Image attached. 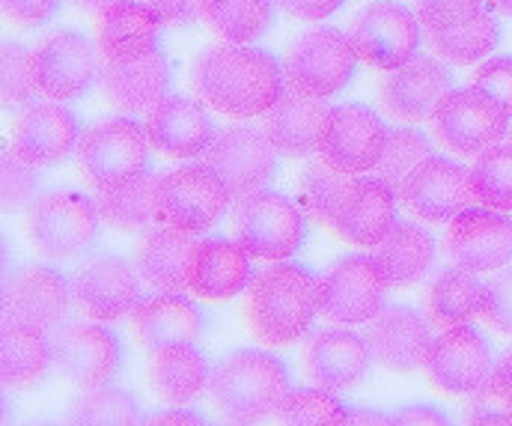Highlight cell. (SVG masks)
Listing matches in <instances>:
<instances>
[{
	"instance_id": "484cf974",
	"label": "cell",
	"mask_w": 512,
	"mask_h": 426,
	"mask_svg": "<svg viewBox=\"0 0 512 426\" xmlns=\"http://www.w3.org/2000/svg\"><path fill=\"white\" fill-rule=\"evenodd\" d=\"M143 129L155 152L167 158H194L203 155L212 143L215 123L206 105L194 96H164L146 111Z\"/></svg>"
},
{
	"instance_id": "4316f807",
	"label": "cell",
	"mask_w": 512,
	"mask_h": 426,
	"mask_svg": "<svg viewBox=\"0 0 512 426\" xmlns=\"http://www.w3.org/2000/svg\"><path fill=\"white\" fill-rule=\"evenodd\" d=\"M254 281V257L236 239H200L191 263L185 289L206 301L236 298Z\"/></svg>"
},
{
	"instance_id": "60d3db41",
	"label": "cell",
	"mask_w": 512,
	"mask_h": 426,
	"mask_svg": "<svg viewBox=\"0 0 512 426\" xmlns=\"http://www.w3.org/2000/svg\"><path fill=\"white\" fill-rule=\"evenodd\" d=\"M471 188L480 206L512 212V141L495 143L471 164Z\"/></svg>"
},
{
	"instance_id": "d4e9b609",
	"label": "cell",
	"mask_w": 512,
	"mask_h": 426,
	"mask_svg": "<svg viewBox=\"0 0 512 426\" xmlns=\"http://www.w3.org/2000/svg\"><path fill=\"white\" fill-rule=\"evenodd\" d=\"M367 346L373 361L390 373H411L423 367L432 346V319L408 304L382 307L367 322Z\"/></svg>"
},
{
	"instance_id": "f907efd6",
	"label": "cell",
	"mask_w": 512,
	"mask_h": 426,
	"mask_svg": "<svg viewBox=\"0 0 512 426\" xmlns=\"http://www.w3.org/2000/svg\"><path fill=\"white\" fill-rule=\"evenodd\" d=\"M465 421L468 424H512V409L492 388V382L480 385L465 400Z\"/></svg>"
},
{
	"instance_id": "f6af8a7d",
	"label": "cell",
	"mask_w": 512,
	"mask_h": 426,
	"mask_svg": "<svg viewBox=\"0 0 512 426\" xmlns=\"http://www.w3.org/2000/svg\"><path fill=\"white\" fill-rule=\"evenodd\" d=\"M0 90H3V108H24L33 102L36 81H33V69H30V48H24L21 42H3L0 51Z\"/></svg>"
},
{
	"instance_id": "ac0fdd59",
	"label": "cell",
	"mask_w": 512,
	"mask_h": 426,
	"mask_svg": "<svg viewBox=\"0 0 512 426\" xmlns=\"http://www.w3.org/2000/svg\"><path fill=\"white\" fill-rule=\"evenodd\" d=\"M274 146L262 129L254 126H227L221 129L203 152V164L224 182L230 197L242 200L268 185L274 176Z\"/></svg>"
},
{
	"instance_id": "603a6c76",
	"label": "cell",
	"mask_w": 512,
	"mask_h": 426,
	"mask_svg": "<svg viewBox=\"0 0 512 426\" xmlns=\"http://www.w3.org/2000/svg\"><path fill=\"white\" fill-rule=\"evenodd\" d=\"M81 138L78 117L66 102H30L12 120V149L33 167H54L69 152H75Z\"/></svg>"
},
{
	"instance_id": "ffe728a7",
	"label": "cell",
	"mask_w": 512,
	"mask_h": 426,
	"mask_svg": "<svg viewBox=\"0 0 512 426\" xmlns=\"http://www.w3.org/2000/svg\"><path fill=\"white\" fill-rule=\"evenodd\" d=\"M393 224L396 191L379 176L349 179L346 191L340 194L334 212L325 221L334 239L355 248H376Z\"/></svg>"
},
{
	"instance_id": "7bdbcfd3",
	"label": "cell",
	"mask_w": 512,
	"mask_h": 426,
	"mask_svg": "<svg viewBox=\"0 0 512 426\" xmlns=\"http://www.w3.org/2000/svg\"><path fill=\"white\" fill-rule=\"evenodd\" d=\"M429 155H435L429 135H423L414 126H393V129H387V143H384L382 158L376 164V176L384 179L393 191H399V185L408 179V173Z\"/></svg>"
},
{
	"instance_id": "30bf717a",
	"label": "cell",
	"mask_w": 512,
	"mask_h": 426,
	"mask_svg": "<svg viewBox=\"0 0 512 426\" xmlns=\"http://www.w3.org/2000/svg\"><path fill=\"white\" fill-rule=\"evenodd\" d=\"M230 200V191L206 164H182L158 176L155 212L161 224L203 233L227 215Z\"/></svg>"
},
{
	"instance_id": "ab89813d",
	"label": "cell",
	"mask_w": 512,
	"mask_h": 426,
	"mask_svg": "<svg viewBox=\"0 0 512 426\" xmlns=\"http://www.w3.org/2000/svg\"><path fill=\"white\" fill-rule=\"evenodd\" d=\"M66 418L72 424L131 426L140 424V403L126 388H111V385L84 388V394L69 403Z\"/></svg>"
},
{
	"instance_id": "f35d334b",
	"label": "cell",
	"mask_w": 512,
	"mask_h": 426,
	"mask_svg": "<svg viewBox=\"0 0 512 426\" xmlns=\"http://www.w3.org/2000/svg\"><path fill=\"white\" fill-rule=\"evenodd\" d=\"M274 9V0H206L203 21L221 42L251 45L268 33Z\"/></svg>"
},
{
	"instance_id": "9f6ffc18",
	"label": "cell",
	"mask_w": 512,
	"mask_h": 426,
	"mask_svg": "<svg viewBox=\"0 0 512 426\" xmlns=\"http://www.w3.org/2000/svg\"><path fill=\"white\" fill-rule=\"evenodd\" d=\"M492 388L501 394V400L512 409V349H507L498 361H495V370H492Z\"/></svg>"
},
{
	"instance_id": "6125c7cd",
	"label": "cell",
	"mask_w": 512,
	"mask_h": 426,
	"mask_svg": "<svg viewBox=\"0 0 512 426\" xmlns=\"http://www.w3.org/2000/svg\"><path fill=\"white\" fill-rule=\"evenodd\" d=\"M507 138H510V141H512V123H510V132H507Z\"/></svg>"
},
{
	"instance_id": "680465c9",
	"label": "cell",
	"mask_w": 512,
	"mask_h": 426,
	"mask_svg": "<svg viewBox=\"0 0 512 426\" xmlns=\"http://www.w3.org/2000/svg\"><path fill=\"white\" fill-rule=\"evenodd\" d=\"M346 424H361V426H373V424H393L390 415H382L376 409H367V406H355L346 418Z\"/></svg>"
},
{
	"instance_id": "5bb4252c",
	"label": "cell",
	"mask_w": 512,
	"mask_h": 426,
	"mask_svg": "<svg viewBox=\"0 0 512 426\" xmlns=\"http://www.w3.org/2000/svg\"><path fill=\"white\" fill-rule=\"evenodd\" d=\"M420 18L393 0H376L355 12L349 24V39L358 51V57L370 69H396L417 57L420 48Z\"/></svg>"
},
{
	"instance_id": "6f0895ef",
	"label": "cell",
	"mask_w": 512,
	"mask_h": 426,
	"mask_svg": "<svg viewBox=\"0 0 512 426\" xmlns=\"http://www.w3.org/2000/svg\"><path fill=\"white\" fill-rule=\"evenodd\" d=\"M149 424H206V418L197 415V412H191L188 406H170V412L152 415Z\"/></svg>"
},
{
	"instance_id": "52a82bcc",
	"label": "cell",
	"mask_w": 512,
	"mask_h": 426,
	"mask_svg": "<svg viewBox=\"0 0 512 426\" xmlns=\"http://www.w3.org/2000/svg\"><path fill=\"white\" fill-rule=\"evenodd\" d=\"M30 69L36 90L54 102H72L84 96L102 72V54L96 39L81 30H51L30 48Z\"/></svg>"
},
{
	"instance_id": "d6986e66",
	"label": "cell",
	"mask_w": 512,
	"mask_h": 426,
	"mask_svg": "<svg viewBox=\"0 0 512 426\" xmlns=\"http://www.w3.org/2000/svg\"><path fill=\"white\" fill-rule=\"evenodd\" d=\"M453 90V75L438 57H411L387 69L379 84L384 114L396 123H426L435 117L441 99Z\"/></svg>"
},
{
	"instance_id": "3957f363",
	"label": "cell",
	"mask_w": 512,
	"mask_h": 426,
	"mask_svg": "<svg viewBox=\"0 0 512 426\" xmlns=\"http://www.w3.org/2000/svg\"><path fill=\"white\" fill-rule=\"evenodd\" d=\"M289 391L286 364L262 349H236L224 355L209 379L212 409L230 424H256L274 415Z\"/></svg>"
},
{
	"instance_id": "d6a6232c",
	"label": "cell",
	"mask_w": 512,
	"mask_h": 426,
	"mask_svg": "<svg viewBox=\"0 0 512 426\" xmlns=\"http://www.w3.org/2000/svg\"><path fill=\"white\" fill-rule=\"evenodd\" d=\"M152 394L167 406H191L209 388V361L194 343L161 346L149 358L146 370Z\"/></svg>"
},
{
	"instance_id": "4fadbf2b",
	"label": "cell",
	"mask_w": 512,
	"mask_h": 426,
	"mask_svg": "<svg viewBox=\"0 0 512 426\" xmlns=\"http://www.w3.org/2000/svg\"><path fill=\"white\" fill-rule=\"evenodd\" d=\"M387 289L376 257H343L316 278L319 316L337 325H364L382 310Z\"/></svg>"
},
{
	"instance_id": "f5cc1de1",
	"label": "cell",
	"mask_w": 512,
	"mask_h": 426,
	"mask_svg": "<svg viewBox=\"0 0 512 426\" xmlns=\"http://www.w3.org/2000/svg\"><path fill=\"white\" fill-rule=\"evenodd\" d=\"M146 3L158 12L164 27H176V30L197 27L206 12V0H146Z\"/></svg>"
},
{
	"instance_id": "83f0119b",
	"label": "cell",
	"mask_w": 512,
	"mask_h": 426,
	"mask_svg": "<svg viewBox=\"0 0 512 426\" xmlns=\"http://www.w3.org/2000/svg\"><path fill=\"white\" fill-rule=\"evenodd\" d=\"M328 111L331 108L325 105V99L286 87L283 96L262 114V132L277 155L310 158L313 152H319Z\"/></svg>"
},
{
	"instance_id": "94428289",
	"label": "cell",
	"mask_w": 512,
	"mask_h": 426,
	"mask_svg": "<svg viewBox=\"0 0 512 426\" xmlns=\"http://www.w3.org/2000/svg\"><path fill=\"white\" fill-rule=\"evenodd\" d=\"M486 6H489L492 12H498V15L512 18V0H486Z\"/></svg>"
},
{
	"instance_id": "d590c367",
	"label": "cell",
	"mask_w": 512,
	"mask_h": 426,
	"mask_svg": "<svg viewBox=\"0 0 512 426\" xmlns=\"http://www.w3.org/2000/svg\"><path fill=\"white\" fill-rule=\"evenodd\" d=\"M423 42L432 57L444 60L447 66H474L498 48L501 24L492 12H480L462 24L423 27Z\"/></svg>"
},
{
	"instance_id": "7a4b0ae2",
	"label": "cell",
	"mask_w": 512,
	"mask_h": 426,
	"mask_svg": "<svg viewBox=\"0 0 512 426\" xmlns=\"http://www.w3.org/2000/svg\"><path fill=\"white\" fill-rule=\"evenodd\" d=\"M245 325L265 346H292L319 316L316 278L286 260L256 272L245 295Z\"/></svg>"
},
{
	"instance_id": "ba28073f",
	"label": "cell",
	"mask_w": 512,
	"mask_h": 426,
	"mask_svg": "<svg viewBox=\"0 0 512 426\" xmlns=\"http://www.w3.org/2000/svg\"><path fill=\"white\" fill-rule=\"evenodd\" d=\"M510 117V111L495 96H489L486 90L471 84V87L450 90L441 99V105L429 123H432L435 141L444 149L465 155V158H471V155L477 158L480 152H486L489 146L507 138Z\"/></svg>"
},
{
	"instance_id": "7c38bea8",
	"label": "cell",
	"mask_w": 512,
	"mask_h": 426,
	"mask_svg": "<svg viewBox=\"0 0 512 426\" xmlns=\"http://www.w3.org/2000/svg\"><path fill=\"white\" fill-rule=\"evenodd\" d=\"M54 370L75 388H99L120 376L123 343L102 322H69L51 337Z\"/></svg>"
},
{
	"instance_id": "e575fe53",
	"label": "cell",
	"mask_w": 512,
	"mask_h": 426,
	"mask_svg": "<svg viewBox=\"0 0 512 426\" xmlns=\"http://www.w3.org/2000/svg\"><path fill=\"white\" fill-rule=\"evenodd\" d=\"M48 367H54V358H51V343L45 340V331L6 319L3 337H0L3 388L6 391H27L45 379Z\"/></svg>"
},
{
	"instance_id": "b9f144b4",
	"label": "cell",
	"mask_w": 512,
	"mask_h": 426,
	"mask_svg": "<svg viewBox=\"0 0 512 426\" xmlns=\"http://www.w3.org/2000/svg\"><path fill=\"white\" fill-rule=\"evenodd\" d=\"M349 179H352L349 173L337 170L322 155L307 161L304 170L298 173V203H301V209L310 218H316L319 224H325L328 215L334 212L340 194L346 191Z\"/></svg>"
},
{
	"instance_id": "ee69618b",
	"label": "cell",
	"mask_w": 512,
	"mask_h": 426,
	"mask_svg": "<svg viewBox=\"0 0 512 426\" xmlns=\"http://www.w3.org/2000/svg\"><path fill=\"white\" fill-rule=\"evenodd\" d=\"M274 418L280 424H346L349 412L346 406L334 397V391L325 388H298L289 391L286 400L280 403V409L274 412Z\"/></svg>"
},
{
	"instance_id": "836d02e7",
	"label": "cell",
	"mask_w": 512,
	"mask_h": 426,
	"mask_svg": "<svg viewBox=\"0 0 512 426\" xmlns=\"http://www.w3.org/2000/svg\"><path fill=\"white\" fill-rule=\"evenodd\" d=\"M376 263L390 289L420 284L435 266V236L411 221H396L376 245Z\"/></svg>"
},
{
	"instance_id": "7dc6e473",
	"label": "cell",
	"mask_w": 512,
	"mask_h": 426,
	"mask_svg": "<svg viewBox=\"0 0 512 426\" xmlns=\"http://www.w3.org/2000/svg\"><path fill=\"white\" fill-rule=\"evenodd\" d=\"M483 322L501 334V337H512V266L501 269L486 289H483V307H480Z\"/></svg>"
},
{
	"instance_id": "db71d44e",
	"label": "cell",
	"mask_w": 512,
	"mask_h": 426,
	"mask_svg": "<svg viewBox=\"0 0 512 426\" xmlns=\"http://www.w3.org/2000/svg\"><path fill=\"white\" fill-rule=\"evenodd\" d=\"M346 0H274V6L295 21H322L334 15Z\"/></svg>"
},
{
	"instance_id": "681fc988",
	"label": "cell",
	"mask_w": 512,
	"mask_h": 426,
	"mask_svg": "<svg viewBox=\"0 0 512 426\" xmlns=\"http://www.w3.org/2000/svg\"><path fill=\"white\" fill-rule=\"evenodd\" d=\"M471 84L486 90L489 96H495L512 114V54H498V57L483 60L474 69Z\"/></svg>"
},
{
	"instance_id": "c3c4849f",
	"label": "cell",
	"mask_w": 512,
	"mask_h": 426,
	"mask_svg": "<svg viewBox=\"0 0 512 426\" xmlns=\"http://www.w3.org/2000/svg\"><path fill=\"white\" fill-rule=\"evenodd\" d=\"M486 0H414L420 27H447L462 24L483 12Z\"/></svg>"
},
{
	"instance_id": "8992f818",
	"label": "cell",
	"mask_w": 512,
	"mask_h": 426,
	"mask_svg": "<svg viewBox=\"0 0 512 426\" xmlns=\"http://www.w3.org/2000/svg\"><path fill=\"white\" fill-rule=\"evenodd\" d=\"M358 60L361 57L349 33L337 27H310L286 48V87L316 99H331L352 81Z\"/></svg>"
},
{
	"instance_id": "8d00e7d4",
	"label": "cell",
	"mask_w": 512,
	"mask_h": 426,
	"mask_svg": "<svg viewBox=\"0 0 512 426\" xmlns=\"http://www.w3.org/2000/svg\"><path fill=\"white\" fill-rule=\"evenodd\" d=\"M483 289H486V284H480L477 275H471L465 269H456V266L453 269H441L432 278V284L426 286V295H423L426 316L438 328L465 325L474 316H480Z\"/></svg>"
},
{
	"instance_id": "277c9868",
	"label": "cell",
	"mask_w": 512,
	"mask_h": 426,
	"mask_svg": "<svg viewBox=\"0 0 512 426\" xmlns=\"http://www.w3.org/2000/svg\"><path fill=\"white\" fill-rule=\"evenodd\" d=\"M99 206L72 188L39 194L24 218V236L36 257L48 263H69L81 257L99 233Z\"/></svg>"
},
{
	"instance_id": "4dcf8cb0",
	"label": "cell",
	"mask_w": 512,
	"mask_h": 426,
	"mask_svg": "<svg viewBox=\"0 0 512 426\" xmlns=\"http://www.w3.org/2000/svg\"><path fill=\"white\" fill-rule=\"evenodd\" d=\"M200 331L203 313L182 292H158L131 313V334L149 352L173 343H197Z\"/></svg>"
},
{
	"instance_id": "9c48e42d",
	"label": "cell",
	"mask_w": 512,
	"mask_h": 426,
	"mask_svg": "<svg viewBox=\"0 0 512 426\" xmlns=\"http://www.w3.org/2000/svg\"><path fill=\"white\" fill-rule=\"evenodd\" d=\"M233 233L254 260L280 263L301 251L307 230L301 209L289 197L259 188L236 203Z\"/></svg>"
},
{
	"instance_id": "bcb514c9",
	"label": "cell",
	"mask_w": 512,
	"mask_h": 426,
	"mask_svg": "<svg viewBox=\"0 0 512 426\" xmlns=\"http://www.w3.org/2000/svg\"><path fill=\"white\" fill-rule=\"evenodd\" d=\"M3 212H18L36 200L39 191V167L24 161L15 149H3Z\"/></svg>"
},
{
	"instance_id": "816d5d0a",
	"label": "cell",
	"mask_w": 512,
	"mask_h": 426,
	"mask_svg": "<svg viewBox=\"0 0 512 426\" xmlns=\"http://www.w3.org/2000/svg\"><path fill=\"white\" fill-rule=\"evenodd\" d=\"M63 0H3V18L21 30H36L48 24Z\"/></svg>"
},
{
	"instance_id": "f1b7e54d",
	"label": "cell",
	"mask_w": 512,
	"mask_h": 426,
	"mask_svg": "<svg viewBox=\"0 0 512 426\" xmlns=\"http://www.w3.org/2000/svg\"><path fill=\"white\" fill-rule=\"evenodd\" d=\"M170 63L161 51H152L140 60H102L99 72V93L102 99L123 111V114H146L152 105H158L170 90Z\"/></svg>"
},
{
	"instance_id": "91938a15",
	"label": "cell",
	"mask_w": 512,
	"mask_h": 426,
	"mask_svg": "<svg viewBox=\"0 0 512 426\" xmlns=\"http://www.w3.org/2000/svg\"><path fill=\"white\" fill-rule=\"evenodd\" d=\"M78 12H87V15H99L102 9H108V6H114V3H120V0H69Z\"/></svg>"
},
{
	"instance_id": "1f68e13d",
	"label": "cell",
	"mask_w": 512,
	"mask_h": 426,
	"mask_svg": "<svg viewBox=\"0 0 512 426\" xmlns=\"http://www.w3.org/2000/svg\"><path fill=\"white\" fill-rule=\"evenodd\" d=\"M197 233L161 224L143 233L134 248V269L140 281L158 292H179L185 289L188 263L197 248Z\"/></svg>"
},
{
	"instance_id": "f546056e",
	"label": "cell",
	"mask_w": 512,
	"mask_h": 426,
	"mask_svg": "<svg viewBox=\"0 0 512 426\" xmlns=\"http://www.w3.org/2000/svg\"><path fill=\"white\" fill-rule=\"evenodd\" d=\"M164 21L143 0H120L96 15V45L102 60L126 63L158 51Z\"/></svg>"
},
{
	"instance_id": "8fae6325",
	"label": "cell",
	"mask_w": 512,
	"mask_h": 426,
	"mask_svg": "<svg viewBox=\"0 0 512 426\" xmlns=\"http://www.w3.org/2000/svg\"><path fill=\"white\" fill-rule=\"evenodd\" d=\"M492 343L474 325H453L432 337L423 361L426 382L447 397H468L492 379Z\"/></svg>"
},
{
	"instance_id": "11a10c76",
	"label": "cell",
	"mask_w": 512,
	"mask_h": 426,
	"mask_svg": "<svg viewBox=\"0 0 512 426\" xmlns=\"http://www.w3.org/2000/svg\"><path fill=\"white\" fill-rule=\"evenodd\" d=\"M393 424H405V426H420V424H432L441 426L447 424L450 418L438 409V406H429V403H414V406H402L399 412L390 415Z\"/></svg>"
},
{
	"instance_id": "e0dca14e",
	"label": "cell",
	"mask_w": 512,
	"mask_h": 426,
	"mask_svg": "<svg viewBox=\"0 0 512 426\" xmlns=\"http://www.w3.org/2000/svg\"><path fill=\"white\" fill-rule=\"evenodd\" d=\"M143 304L140 275L126 260L99 254L72 275V307L96 322H120Z\"/></svg>"
},
{
	"instance_id": "44dd1931",
	"label": "cell",
	"mask_w": 512,
	"mask_h": 426,
	"mask_svg": "<svg viewBox=\"0 0 512 426\" xmlns=\"http://www.w3.org/2000/svg\"><path fill=\"white\" fill-rule=\"evenodd\" d=\"M387 143L384 120L367 105H340L328 111L319 155L337 170L358 176L376 170Z\"/></svg>"
},
{
	"instance_id": "2e32d148",
	"label": "cell",
	"mask_w": 512,
	"mask_h": 426,
	"mask_svg": "<svg viewBox=\"0 0 512 426\" xmlns=\"http://www.w3.org/2000/svg\"><path fill=\"white\" fill-rule=\"evenodd\" d=\"M444 257L471 275L507 269L512 263V218L489 206H468L447 224Z\"/></svg>"
},
{
	"instance_id": "5b68a950",
	"label": "cell",
	"mask_w": 512,
	"mask_h": 426,
	"mask_svg": "<svg viewBox=\"0 0 512 426\" xmlns=\"http://www.w3.org/2000/svg\"><path fill=\"white\" fill-rule=\"evenodd\" d=\"M149 135L131 117H105L81 132L75 164L93 191H108L149 167Z\"/></svg>"
},
{
	"instance_id": "9a60e30c",
	"label": "cell",
	"mask_w": 512,
	"mask_h": 426,
	"mask_svg": "<svg viewBox=\"0 0 512 426\" xmlns=\"http://www.w3.org/2000/svg\"><path fill=\"white\" fill-rule=\"evenodd\" d=\"M399 206L426 224H450L474 200L471 170L444 155L420 161L396 191Z\"/></svg>"
},
{
	"instance_id": "74e56055",
	"label": "cell",
	"mask_w": 512,
	"mask_h": 426,
	"mask_svg": "<svg viewBox=\"0 0 512 426\" xmlns=\"http://www.w3.org/2000/svg\"><path fill=\"white\" fill-rule=\"evenodd\" d=\"M155 191H158V176L146 170V173L128 179L123 185H114L108 191H99V197H96L99 215L117 233L146 230L152 221H158Z\"/></svg>"
},
{
	"instance_id": "7402d4cb",
	"label": "cell",
	"mask_w": 512,
	"mask_h": 426,
	"mask_svg": "<svg viewBox=\"0 0 512 426\" xmlns=\"http://www.w3.org/2000/svg\"><path fill=\"white\" fill-rule=\"evenodd\" d=\"M370 346L364 334L349 328H322L304 343L301 370L310 385L343 394L355 391L370 373Z\"/></svg>"
},
{
	"instance_id": "6da1fadb",
	"label": "cell",
	"mask_w": 512,
	"mask_h": 426,
	"mask_svg": "<svg viewBox=\"0 0 512 426\" xmlns=\"http://www.w3.org/2000/svg\"><path fill=\"white\" fill-rule=\"evenodd\" d=\"M188 90L227 120H254L283 96L286 69L265 48L221 42L191 60Z\"/></svg>"
},
{
	"instance_id": "cb8c5ba5",
	"label": "cell",
	"mask_w": 512,
	"mask_h": 426,
	"mask_svg": "<svg viewBox=\"0 0 512 426\" xmlns=\"http://www.w3.org/2000/svg\"><path fill=\"white\" fill-rule=\"evenodd\" d=\"M72 304V281L54 266H24L3 284V319L51 331Z\"/></svg>"
}]
</instances>
